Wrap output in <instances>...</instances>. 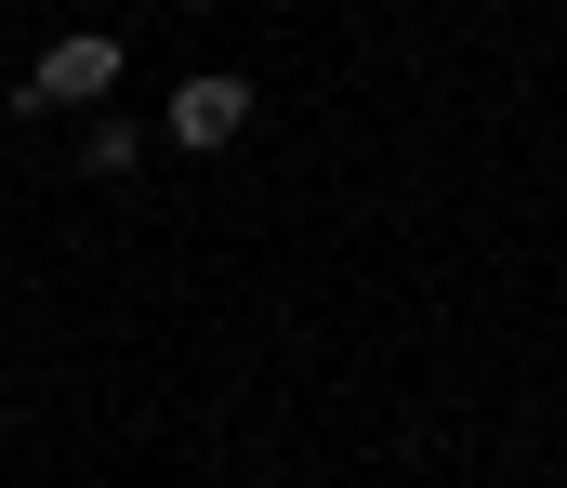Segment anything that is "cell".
<instances>
[{"mask_svg":"<svg viewBox=\"0 0 567 488\" xmlns=\"http://www.w3.org/2000/svg\"><path fill=\"white\" fill-rule=\"evenodd\" d=\"M106 93H120V40L106 27H66V40H40V66H27L13 106H106Z\"/></svg>","mask_w":567,"mask_h":488,"instance_id":"cell-1","label":"cell"},{"mask_svg":"<svg viewBox=\"0 0 567 488\" xmlns=\"http://www.w3.org/2000/svg\"><path fill=\"white\" fill-rule=\"evenodd\" d=\"M238 133H251V80H238V66H198V80L172 93V146L212 159V146H238Z\"/></svg>","mask_w":567,"mask_h":488,"instance_id":"cell-2","label":"cell"},{"mask_svg":"<svg viewBox=\"0 0 567 488\" xmlns=\"http://www.w3.org/2000/svg\"><path fill=\"white\" fill-rule=\"evenodd\" d=\"M133 159H145L133 120H93V133H80V172H133Z\"/></svg>","mask_w":567,"mask_h":488,"instance_id":"cell-3","label":"cell"}]
</instances>
